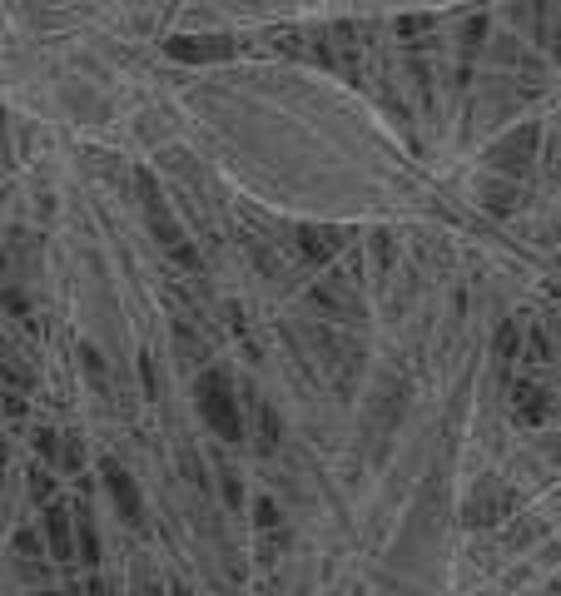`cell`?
<instances>
[{
	"label": "cell",
	"mask_w": 561,
	"mask_h": 596,
	"mask_svg": "<svg viewBox=\"0 0 561 596\" xmlns=\"http://www.w3.org/2000/svg\"><path fill=\"white\" fill-rule=\"evenodd\" d=\"M199 413H204V423H209L224 443H239V438H244V418H239L234 383H229L224 368H204V373H199Z\"/></svg>",
	"instance_id": "6da1fadb"
},
{
	"label": "cell",
	"mask_w": 561,
	"mask_h": 596,
	"mask_svg": "<svg viewBox=\"0 0 561 596\" xmlns=\"http://www.w3.org/2000/svg\"><path fill=\"white\" fill-rule=\"evenodd\" d=\"M537 125H522V130H512L507 140H497V145L487 149V164L497 169V174H527L532 169V159H537Z\"/></svg>",
	"instance_id": "7a4b0ae2"
},
{
	"label": "cell",
	"mask_w": 561,
	"mask_h": 596,
	"mask_svg": "<svg viewBox=\"0 0 561 596\" xmlns=\"http://www.w3.org/2000/svg\"><path fill=\"white\" fill-rule=\"evenodd\" d=\"M105 482H110V497H115L120 517H125L130 527H140V522H144V502H140V492H135V482H130V472H125L120 462H110V457H105Z\"/></svg>",
	"instance_id": "3957f363"
},
{
	"label": "cell",
	"mask_w": 561,
	"mask_h": 596,
	"mask_svg": "<svg viewBox=\"0 0 561 596\" xmlns=\"http://www.w3.org/2000/svg\"><path fill=\"white\" fill-rule=\"evenodd\" d=\"M338 249H343V234L338 229H293V254L303 264H328Z\"/></svg>",
	"instance_id": "277c9868"
},
{
	"label": "cell",
	"mask_w": 561,
	"mask_h": 596,
	"mask_svg": "<svg viewBox=\"0 0 561 596\" xmlns=\"http://www.w3.org/2000/svg\"><path fill=\"white\" fill-rule=\"evenodd\" d=\"M169 55H174V60H224V55H234V40H224V35L169 40Z\"/></svg>",
	"instance_id": "5b68a950"
},
{
	"label": "cell",
	"mask_w": 561,
	"mask_h": 596,
	"mask_svg": "<svg viewBox=\"0 0 561 596\" xmlns=\"http://www.w3.org/2000/svg\"><path fill=\"white\" fill-rule=\"evenodd\" d=\"M45 542H50V557L55 562H75V547H70V512L60 502L45 507Z\"/></svg>",
	"instance_id": "8992f818"
},
{
	"label": "cell",
	"mask_w": 561,
	"mask_h": 596,
	"mask_svg": "<svg viewBox=\"0 0 561 596\" xmlns=\"http://www.w3.org/2000/svg\"><path fill=\"white\" fill-rule=\"evenodd\" d=\"M482 204H487L492 214H512V209H517V189H512V184H492V179H487V184H482Z\"/></svg>",
	"instance_id": "52a82bcc"
},
{
	"label": "cell",
	"mask_w": 561,
	"mask_h": 596,
	"mask_svg": "<svg viewBox=\"0 0 561 596\" xmlns=\"http://www.w3.org/2000/svg\"><path fill=\"white\" fill-rule=\"evenodd\" d=\"M80 552H85V562H100V542H95V527H90V507H80Z\"/></svg>",
	"instance_id": "ba28073f"
},
{
	"label": "cell",
	"mask_w": 561,
	"mask_h": 596,
	"mask_svg": "<svg viewBox=\"0 0 561 596\" xmlns=\"http://www.w3.org/2000/svg\"><path fill=\"white\" fill-rule=\"evenodd\" d=\"M254 512H259V527H264V532H274V527H279V507H274L269 497H259V507H254Z\"/></svg>",
	"instance_id": "9c48e42d"
},
{
	"label": "cell",
	"mask_w": 561,
	"mask_h": 596,
	"mask_svg": "<svg viewBox=\"0 0 561 596\" xmlns=\"http://www.w3.org/2000/svg\"><path fill=\"white\" fill-rule=\"evenodd\" d=\"M35 447H40L45 457H55V462H60V443H55V433H50V428H40V433H35Z\"/></svg>",
	"instance_id": "30bf717a"
},
{
	"label": "cell",
	"mask_w": 561,
	"mask_h": 596,
	"mask_svg": "<svg viewBox=\"0 0 561 596\" xmlns=\"http://www.w3.org/2000/svg\"><path fill=\"white\" fill-rule=\"evenodd\" d=\"M497 343H502V353H507V358H512V353H517V323H507V328H502V338H497Z\"/></svg>",
	"instance_id": "8fae6325"
},
{
	"label": "cell",
	"mask_w": 561,
	"mask_h": 596,
	"mask_svg": "<svg viewBox=\"0 0 561 596\" xmlns=\"http://www.w3.org/2000/svg\"><path fill=\"white\" fill-rule=\"evenodd\" d=\"M30 487H35V497H50V492H55V482H50L45 472H30Z\"/></svg>",
	"instance_id": "7c38bea8"
},
{
	"label": "cell",
	"mask_w": 561,
	"mask_h": 596,
	"mask_svg": "<svg viewBox=\"0 0 561 596\" xmlns=\"http://www.w3.org/2000/svg\"><path fill=\"white\" fill-rule=\"evenodd\" d=\"M85 368H90V378H105V363H100L95 348H85Z\"/></svg>",
	"instance_id": "4fadbf2b"
}]
</instances>
